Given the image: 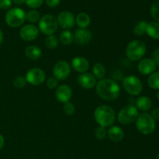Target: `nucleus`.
Returning <instances> with one entry per match:
<instances>
[{
  "mask_svg": "<svg viewBox=\"0 0 159 159\" xmlns=\"http://www.w3.org/2000/svg\"><path fill=\"white\" fill-rule=\"evenodd\" d=\"M63 110L64 112H65V114L68 115V116H71V115L74 114L75 113V106L73 105L71 102H65V103L64 104Z\"/></svg>",
  "mask_w": 159,
  "mask_h": 159,
  "instance_id": "473e14b6",
  "label": "nucleus"
},
{
  "mask_svg": "<svg viewBox=\"0 0 159 159\" xmlns=\"http://www.w3.org/2000/svg\"><path fill=\"white\" fill-rule=\"evenodd\" d=\"M157 159H159V154L158 155H157Z\"/></svg>",
  "mask_w": 159,
  "mask_h": 159,
  "instance_id": "37998d69",
  "label": "nucleus"
},
{
  "mask_svg": "<svg viewBox=\"0 0 159 159\" xmlns=\"http://www.w3.org/2000/svg\"><path fill=\"white\" fill-rule=\"evenodd\" d=\"M71 71V65L66 61H59L53 68V75L58 81H64L69 77Z\"/></svg>",
  "mask_w": 159,
  "mask_h": 159,
  "instance_id": "1a4fd4ad",
  "label": "nucleus"
},
{
  "mask_svg": "<svg viewBox=\"0 0 159 159\" xmlns=\"http://www.w3.org/2000/svg\"><path fill=\"white\" fill-rule=\"evenodd\" d=\"M25 54L30 60L36 61L40 58L42 56V51L39 47L35 45H30L25 49Z\"/></svg>",
  "mask_w": 159,
  "mask_h": 159,
  "instance_id": "6ab92c4d",
  "label": "nucleus"
},
{
  "mask_svg": "<svg viewBox=\"0 0 159 159\" xmlns=\"http://www.w3.org/2000/svg\"><path fill=\"white\" fill-rule=\"evenodd\" d=\"M146 33L152 39H159V23L158 22H151L148 23L146 28Z\"/></svg>",
  "mask_w": 159,
  "mask_h": 159,
  "instance_id": "4be33fe9",
  "label": "nucleus"
},
{
  "mask_svg": "<svg viewBox=\"0 0 159 159\" xmlns=\"http://www.w3.org/2000/svg\"><path fill=\"white\" fill-rule=\"evenodd\" d=\"M73 36H74V41L79 45L88 44L93 38L92 33L86 29L76 30Z\"/></svg>",
  "mask_w": 159,
  "mask_h": 159,
  "instance_id": "dca6fc26",
  "label": "nucleus"
},
{
  "mask_svg": "<svg viewBox=\"0 0 159 159\" xmlns=\"http://www.w3.org/2000/svg\"><path fill=\"white\" fill-rule=\"evenodd\" d=\"M5 21L10 27H20L26 21V12L21 8H12L6 13Z\"/></svg>",
  "mask_w": 159,
  "mask_h": 159,
  "instance_id": "39448f33",
  "label": "nucleus"
},
{
  "mask_svg": "<svg viewBox=\"0 0 159 159\" xmlns=\"http://www.w3.org/2000/svg\"><path fill=\"white\" fill-rule=\"evenodd\" d=\"M26 83H27V82L26 80V78L23 77V76H17L13 80L14 86L17 89L24 88L26 85Z\"/></svg>",
  "mask_w": 159,
  "mask_h": 159,
  "instance_id": "7c9ffc66",
  "label": "nucleus"
},
{
  "mask_svg": "<svg viewBox=\"0 0 159 159\" xmlns=\"http://www.w3.org/2000/svg\"><path fill=\"white\" fill-rule=\"evenodd\" d=\"M75 23L80 29H86L91 23V18L85 12H80L75 17Z\"/></svg>",
  "mask_w": 159,
  "mask_h": 159,
  "instance_id": "412c9836",
  "label": "nucleus"
},
{
  "mask_svg": "<svg viewBox=\"0 0 159 159\" xmlns=\"http://www.w3.org/2000/svg\"><path fill=\"white\" fill-rule=\"evenodd\" d=\"M152 116L154 118V120H159V108L155 109L152 113Z\"/></svg>",
  "mask_w": 159,
  "mask_h": 159,
  "instance_id": "4c0bfd02",
  "label": "nucleus"
},
{
  "mask_svg": "<svg viewBox=\"0 0 159 159\" xmlns=\"http://www.w3.org/2000/svg\"><path fill=\"white\" fill-rule=\"evenodd\" d=\"M26 80L32 85H40L46 79V75L42 69L39 68H33L28 70L26 74Z\"/></svg>",
  "mask_w": 159,
  "mask_h": 159,
  "instance_id": "9d476101",
  "label": "nucleus"
},
{
  "mask_svg": "<svg viewBox=\"0 0 159 159\" xmlns=\"http://www.w3.org/2000/svg\"><path fill=\"white\" fill-rule=\"evenodd\" d=\"M93 75L96 79H99V80L105 79V76L107 75L105 66L101 63L95 64L93 68Z\"/></svg>",
  "mask_w": 159,
  "mask_h": 159,
  "instance_id": "5701e85b",
  "label": "nucleus"
},
{
  "mask_svg": "<svg viewBox=\"0 0 159 159\" xmlns=\"http://www.w3.org/2000/svg\"><path fill=\"white\" fill-rule=\"evenodd\" d=\"M57 21L59 26L65 30H68L75 26V17L69 11H63L60 12L57 17Z\"/></svg>",
  "mask_w": 159,
  "mask_h": 159,
  "instance_id": "9b49d317",
  "label": "nucleus"
},
{
  "mask_svg": "<svg viewBox=\"0 0 159 159\" xmlns=\"http://www.w3.org/2000/svg\"><path fill=\"white\" fill-rule=\"evenodd\" d=\"M147 47L140 40H134L126 48V55L130 61H137L142 58L146 54Z\"/></svg>",
  "mask_w": 159,
  "mask_h": 159,
  "instance_id": "7ed1b4c3",
  "label": "nucleus"
},
{
  "mask_svg": "<svg viewBox=\"0 0 159 159\" xmlns=\"http://www.w3.org/2000/svg\"><path fill=\"white\" fill-rule=\"evenodd\" d=\"M39 35V30L33 24L23 26L20 30V37L25 41H33L37 38Z\"/></svg>",
  "mask_w": 159,
  "mask_h": 159,
  "instance_id": "f8f14e48",
  "label": "nucleus"
},
{
  "mask_svg": "<svg viewBox=\"0 0 159 159\" xmlns=\"http://www.w3.org/2000/svg\"><path fill=\"white\" fill-rule=\"evenodd\" d=\"M147 24L145 21H141L134 26V34L138 37L143 36L146 33V28H147Z\"/></svg>",
  "mask_w": 159,
  "mask_h": 159,
  "instance_id": "bb28decb",
  "label": "nucleus"
},
{
  "mask_svg": "<svg viewBox=\"0 0 159 159\" xmlns=\"http://www.w3.org/2000/svg\"><path fill=\"white\" fill-rule=\"evenodd\" d=\"M57 18L51 14H46L39 20V30L46 36L53 35L57 29Z\"/></svg>",
  "mask_w": 159,
  "mask_h": 159,
  "instance_id": "423d86ee",
  "label": "nucleus"
},
{
  "mask_svg": "<svg viewBox=\"0 0 159 159\" xmlns=\"http://www.w3.org/2000/svg\"><path fill=\"white\" fill-rule=\"evenodd\" d=\"M148 85L153 89L159 90V71L150 75L148 79Z\"/></svg>",
  "mask_w": 159,
  "mask_h": 159,
  "instance_id": "a878e982",
  "label": "nucleus"
},
{
  "mask_svg": "<svg viewBox=\"0 0 159 159\" xmlns=\"http://www.w3.org/2000/svg\"><path fill=\"white\" fill-rule=\"evenodd\" d=\"M78 83L82 88L85 89H90L96 87L97 79L92 73H81L78 76Z\"/></svg>",
  "mask_w": 159,
  "mask_h": 159,
  "instance_id": "ddd939ff",
  "label": "nucleus"
},
{
  "mask_svg": "<svg viewBox=\"0 0 159 159\" xmlns=\"http://www.w3.org/2000/svg\"><path fill=\"white\" fill-rule=\"evenodd\" d=\"M151 14L152 17L159 23V0H157L152 4L151 7Z\"/></svg>",
  "mask_w": 159,
  "mask_h": 159,
  "instance_id": "c756f323",
  "label": "nucleus"
},
{
  "mask_svg": "<svg viewBox=\"0 0 159 159\" xmlns=\"http://www.w3.org/2000/svg\"><path fill=\"white\" fill-rule=\"evenodd\" d=\"M156 97H157V99L159 100V90L156 93Z\"/></svg>",
  "mask_w": 159,
  "mask_h": 159,
  "instance_id": "79ce46f5",
  "label": "nucleus"
},
{
  "mask_svg": "<svg viewBox=\"0 0 159 159\" xmlns=\"http://www.w3.org/2000/svg\"><path fill=\"white\" fill-rule=\"evenodd\" d=\"M58 85V80L54 77H51L47 80V86L50 89H56Z\"/></svg>",
  "mask_w": 159,
  "mask_h": 159,
  "instance_id": "72a5a7b5",
  "label": "nucleus"
},
{
  "mask_svg": "<svg viewBox=\"0 0 159 159\" xmlns=\"http://www.w3.org/2000/svg\"><path fill=\"white\" fill-rule=\"evenodd\" d=\"M25 3L31 9H37L43 5V0H25Z\"/></svg>",
  "mask_w": 159,
  "mask_h": 159,
  "instance_id": "2f4dec72",
  "label": "nucleus"
},
{
  "mask_svg": "<svg viewBox=\"0 0 159 159\" xmlns=\"http://www.w3.org/2000/svg\"><path fill=\"white\" fill-rule=\"evenodd\" d=\"M71 67L77 72H86L89 68V62L83 57H75L71 61Z\"/></svg>",
  "mask_w": 159,
  "mask_h": 159,
  "instance_id": "f3484780",
  "label": "nucleus"
},
{
  "mask_svg": "<svg viewBox=\"0 0 159 159\" xmlns=\"http://www.w3.org/2000/svg\"><path fill=\"white\" fill-rule=\"evenodd\" d=\"M156 64L152 58L142 59L138 65V69L143 75L152 74L156 69Z\"/></svg>",
  "mask_w": 159,
  "mask_h": 159,
  "instance_id": "2eb2a0df",
  "label": "nucleus"
},
{
  "mask_svg": "<svg viewBox=\"0 0 159 159\" xmlns=\"http://www.w3.org/2000/svg\"><path fill=\"white\" fill-rule=\"evenodd\" d=\"M61 2V0H46V4L49 7L54 8L58 6Z\"/></svg>",
  "mask_w": 159,
  "mask_h": 159,
  "instance_id": "c9c22d12",
  "label": "nucleus"
},
{
  "mask_svg": "<svg viewBox=\"0 0 159 159\" xmlns=\"http://www.w3.org/2000/svg\"><path fill=\"white\" fill-rule=\"evenodd\" d=\"M55 96L57 101L65 103L69 102L72 97V90L69 85H61L56 89Z\"/></svg>",
  "mask_w": 159,
  "mask_h": 159,
  "instance_id": "4468645a",
  "label": "nucleus"
},
{
  "mask_svg": "<svg viewBox=\"0 0 159 159\" xmlns=\"http://www.w3.org/2000/svg\"><path fill=\"white\" fill-rule=\"evenodd\" d=\"M123 87L128 94L131 96H138L143 90V84L138 77L129 75L123 79Z\"/></svg>",
  "mask_w": 159,
  "mask_h": 159,
  "instance_id": "6e6552de",
  "label": "nucleus"
},
{
  "mask_svg": "<svg viewBox=\"0 0 159 159\" xmlns=\"http://www.w3.org/2000/svg\"><path fill=\"white\" fill-rule=\"evenodd\" d=\"M12 0H0V9H8L12 6Z\"/></svg>",
  "mask_w": 159,
  "mask_h": 159,
  "instance_id": "f704fd0d",
  "label": "nucleus"
},
{
  "mask_svg": "<svg viewBox=\"0 0 159 159\" xmlns=\"http://www.w3.org/2000/svg\"><path fill=\"white\" fill-rule=\"evenodd\" d=\"M152 59L156 65H159V48H157L154 51L153 54H152Z\"/></svg>",
  "mask_w": 159,
  "mask_h": 159,
  "instance_id": "e433bc0d",
  "label": "nucleus"
},
{
  "mask_svg": "<svg viewBox=\"0 0 159 159\" xmlns=\"http://www.w3.org/2000/svg\"><path fill=\"white\" fill-rule=\"evenodd\" d=\"M2 42H3V34L1 30H0V46L2 45Z\"/></svg>",
  "mask_w": 159,
  "mask_h": 159,
  "instance_id": "a19ab883",
  "label": "nucleus"
},
{
  "mask_svg": "<svg viewBox=\"0 0 159 159\" xmlns=\"http://www.w3.org/2000/svg\"><path fill=\"white\" fill-rule=\"evenodd\" d=\"M136 107L138 110L141 111H148L152 106V101L148 96H140L136 100Z\"/></svg>",
  "mask_w": 159,
  "mask_h": 159,
  "instance_id": "aec40b11",
  "label": "nucleus"
},
{
  "mask_svg": "<svg viewBox=\"0 0 159 159\" xmlns=\"http://www.w3.org/2000/svg\"><path fill=\"white\" fill-rule=\"evenodd\" d=\"M45 46L49 50H55L58 47L59 40L55 35L47 36L44 40Z\"/></svg>",
  "mask_w": 159,
  "mask_h": 159,
  "instance_id": "393cba45",
  "label": "nucleus"
},
{
  "mask_svg": "<svg viewBox=\"0 0 159 159\" xmlns=\"http://www.w3.org/2000/svg\"><path fill=\"white\" fill-rule=\"evenodd\" d=\"M95 137L98 140H104L107 137V130L106 127H100L96 129L95 130Z\"/></svg>",
  "mask_w": 159,
  "mask_h": 159,
  "instance_id": "c85d7f7f",
  "label": "nucleus"
},
{
  "mask_svg": "<svg viewBox=\"0 0 159 159\" xmlns=\"http://www.w3.org/2000/svg\"><path fill=\"white\" fill-rule=\"evenodd\" d=\"M12 2L17 6H21L23 3H25V0H12Z\"/></svg>",
  "mask_w": 159,
  "mask_h": 159,
  "instance_id": "ea45409f",
  "label": "nucleus"
},
{
  "mask_svg": "<svg viewBox=\"0 0 159 159\" xmlns=\"http://www.w3.org/2000/svg\"><path fill=\"white\" fill-rule=\"evenodd\" d=\"M5 144V138L4 137L2 136V134H0V151L2 149L3 146H4Z\"/></svg>",
  "mask_w": 159,
  "mask_h": 159,
  "instance_id": "58836bf2",
  "label": "nucleus"
},
{
  "mask_svg": "<svg viewBox=\"0 0 159 159\" xmlns=\"http://www.w3.org/2000/svg\"><path fill=\"white\" fill-rule=\"evenodd\" d=\"M107 138L113 142H120L124 138V132L118 126H113L107 130Z\"/></svg>",
  "mask_w": 159,
  "mask_h": 159,
  "instance_id": "a211bd4d",
  "label": "nucleus"
},
{
  "mask_svg": "<svg viewBox=\"0 0 159 159\" xmlns=\"http://www.w3.org/2000/svg\"><path fill=\"white\" fill-rule=\"evenodd\" d=\"M155 120L152 115L148 113L138 115L136 120V127L140 133L144 135H149L155 131Z\"/></svg>",
  "mask_w": 159,
  "mask_h": 159,
  "instance_id": "20e7f679",
  "label": "nucleus"
},
{
  "mask_svg": "<svg viewBox=\"0 0 159 159\" xmlns=\"http://www.w3.org/2000/svg\"><path fill=\"white\" fill-rule=\"evenodd\" d=\"M59 40L63 45H70L74 40V36L70 30H63L59 36Z\"/></svg>",
  "mask_w": 159,
  "mask_h": 159,
  "instance_id": "b1692460",
  "label": "nucleus"
},
{
  "mask_svg": "<svg viewBox=\"0 0 159 159\" xmlns=\"http://www.w3.org/2000/svg\"><path fill=\"white\" fill-rule=\"evenodd\" d=\"M40 15L38 11L33 9V10L29 11L27 13H26V20L29 21L30 23H37L40 20Z\"/></svg>",
  "mask_w": 159,
  "mask_h": 159,
  "instance_id": "cd10ccee",
  "label": "nucleus"
},
{
  "mask_svg": "<svg viewBox=\"0 0 159 159\" xmlns=\"http://www.w3.org/2000/svg\"><path fill=\"white\" fill-rule=\"evenodd\" d=\"M138 115V110L135 106L127 105L120 110L117 120L123 125H129L136 121Z\"/></svg>",
  "mask_w": 159,
  "mask_h": 159,
  "instance_id": "0eeeda50",
  "label": "nucleus"
},
{
  "mask_svg": "<svg viewBox=\"0 0 159 159\" xmlns=\"http://www.w3.org/2000/svg\"><path fill=\"white\" fill-rule=\"evenodd\" d=\"M94 117L100 127H111L116 120V113L112 107L107 105L99 106L95 110Z\"/></svg>",
  "mask_w": 159,
  "mask_h": 159,
  "instance_id": "f03ea898",
  "label": "nucleus"
},
{
  "mask_svg": "<svg viewBox=\"0 0 159 159\" xmlns=\"http://www.w3.org/2000/svg\"><path fill=\"white\" fill-rule=\"evenodd\" d=\"M96 92L98 96L103 100L113 101L119 97L120 87L113 79H103L96 83Z\"/></svg>",
  "mask_w": 159,
  "mask_h": 159,
  "instance_id": "f257e3e1",
  "label": "nucleus"
}]
</instances>
